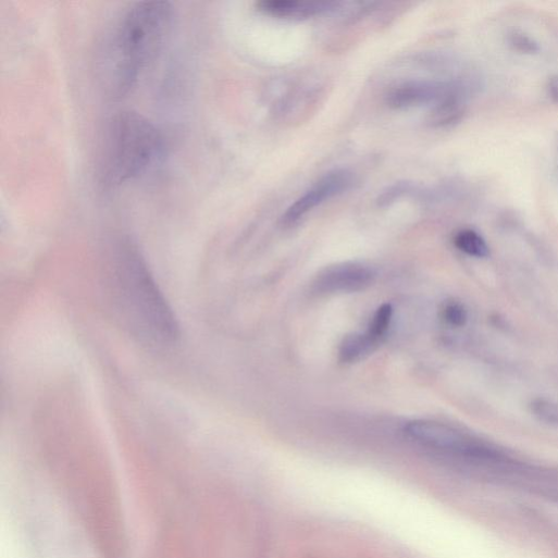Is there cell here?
<instances>
[{
	"label": "cell",
	"instance_id": "1",
	"mask_svg": "<svg viewBox=\"0 0 558 558\" xmlns=\"http://www.w3.org/2000/svg\"><path fill=\"white\" fill-rule=\"evenodd\" d=\"M103 275L114 317L132 335L154 346L175 342L178 324L174 312L134 246H119Z\"/></svg>",
	"mask_w": 558,
	"mask_h": 558
},
{
	"label": "cell",
	"instance_id": "2",
	"mask_svg": "<svg viewBox=\"0 0 558 558\" xmlns=\"http://www.w3.org/2000/svg\"><path fill=\"white\" fill-rule=\"evenodd\" d=\"M172 22L169 3L142 2L115 24L101 61L106 84L114 97H124L136 86L162 50Z\"/></svg>",
	"mask_w": 558,
	"mask_h": 558
},
{
	"label": "cell",
	"instance_id": "3",
	"mask_svg": "<svg viewBox=\"0 0 558 558\" xmlns=\"http://www.w3.org/2000/svg\"><path fill=\"white\" fill-rule=\"evenodd\" d=\"M103 147L102 177L109 187L145 174L161 156L163 142L157 127L140 114L123 112L110 123Z\"/></svg>",
	"mask_w": 558,
	"mask_h": 558
},
{
	"label": "cell",
	"instance_id": "4",
	"mask_svg": "<svg viewBox=\"0 0 558 558\" xmlns=\"http://www.w3.org/2000/svg\"><path fill=\"white\" fill-rule=\"evenodd\" d=\"M408 437L435 454L459 459H483L495 455L481 442L445 423L414 420L405 426Z\"/></svg>",
	"mask_w": 558,
	"mask_h": 558
},
{
	"label": "cell",
	"instance_id": "5",
	"mask_svg": "<svg viewBox=\"0 0 558 558\" xmlns=\"http://www.w3.org/2000/svg\"><path fill=\"white\" fill-rule=\"evenodd\" d=\"M354 183V175L348 171L342 170L328 173L287 209L282 216V224L284 226L296 224L325 200L349 190Z\"/></svg>",
	"mask_w": 558,
	"mask_h": 558
},
{
	"label": "cell",
	"instance_id": "6",
	"mask_svg": "<svg viewBox=\"0 0 558 558\" xmlns=\"http://www.w3.org/2000/svg\"><path fill=\"white\" fill-rule=\"evenodd\" d=\"M461 95V89L454 85L414 80L408 82L392 89L386 101L392 109H409L426 104H435L444 100Z\"/></svg>",
	"mask_w": 558,
	"mask_h": 558
},
{
	"label": "cell",
	"instance_id": "7",
	"mask_svg": "<svg viewBox=\"0 0 558 558\" xmlns=\"http://www.w3.org/2000/svg\"><path fill=\"white\" fill-rule=\"evenodd\" d=\"M375 272L361 263H342L321 272L314 288L320 294L356 293L372 285Z\"/></svg>",
	"mask_w": 558,
	"mask_h": 558
},
{
	"label": "cell",
	"instance_id": "8",
	"mask_svg": "<svg viewBox=\"0 0 558 558\" xmlns=\"http://www.w3.org/2000/svg\"><path fill=\"white\" fill-rule=\"evenodd\" d=\"M259 9L263 13L285 20H308L331 11L335 4L319 0H262Z\"/></svg>",
	"mask_w": 558,
	"mask_h": 558
},
{
	"label": "cell",
	"instance_id": "9",
	"mask_svg": "<svg viewBox=\"0 0 558 558\" xmlns=\"http://www.w3.org/2000/svg\"><path fill=\"white\" fill-rule=\"evenodd\" d=\"M375 347L376 344L367 333L350 334L343 339L339 346V359L344 363H352L362 359Z\"/></svg>",
	"mask_w": 558,
	"mask_h": 558
},
{
	"label": "cell",
	"instance_id": "10",
	"mask_svg": "<svg viewBox=\"0 0 558 558\" xmlns=\"http://www.w3.org/2000/svg\"><path fill=\"white\" fill-rule=\"evenodd\" d=\"M464 112L462 97L456 95L435 106L430 123L437 127L449 126L458 123L463 117Z\"/></svg>",
	"mask_w": 558,
	"mask_h": 558
},
{
	"label": "cell",
	"instance_id": "11",
	"mask_svg": "<svg viewBox=\"0 0 558 558\" xmlns=\"http://www.w3.org/2000/svg\"><path fill=\"white\" fill-rule=\"evenodd\" d=\"M455 247L467 256L485 259L489 256V248L483 237L472 230H462L454 237Z\"/></svg>",
	"mask_w": 558,
	"mask_h": 558
},
{
	"label": "cell",
	"instance_id": "12",
	"mask_svg": "<svg viewBox=\"0 0 558 558\" xmlns=\"http://www.w3.org/2000/svg\"><path fill=\"white\" fill-rule=\"evenodd\" d=\"M393 319V308L388 303L382 305L374 313L368 331L365 332L377 345L388 331Z\"/></svg>",
	"mask_w": 558,
	"mask_h": 558
},
{
	"label": "cell",
	"instance_id": "13",
	"mask_svg": "<svg viewBox=\"0 0 558 558\" xmlns=\"http://www.w3.org/2000/svg\"><path fill=\"white\" fill-rule=\"evenodd\" d=\"M442 318L448 325L461 327L467 323L468 313L461 303L449 301L442 309Z\"/></svg>",
	"mask_w": 558,
	"mask_h": 558
},
{
	"label": "cell",
	"instance_id": "14",
	"mask_svg": "<svg viewBox=\"0 0 558 558\" xmlns=\"http://www.w3.org/2000/svg\"><path fill=\"white\" fill-rule=\"evenodd\" d=\"M508 44L512 50L522 54H535L538 52L537 44L521 33L509 35Z\"/></svg>",
	"mask_w": 558,
	"mask_h": 558
},
{
	"label": "cell",
	"instance_id": "15",
	"mask_svg": "<svg viewBox=\"0 0 558 558\" xmlns=\"http://www.w3.org/2000/svg\"><path fill=\"white\" fill-rule=\"evenodd\" d=\"M547 94L554 102L558 103V76H554L548 80Z\"/></svg>",
	"mask_w": 558,
	"mask_h": 558
}]
</instances>
